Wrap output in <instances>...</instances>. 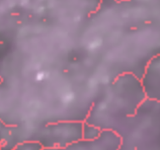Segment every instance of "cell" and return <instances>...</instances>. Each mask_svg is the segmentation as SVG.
Wrapping results in <instances>:
<instances>
[{
    "instance_id": "obj_1",
    "label": "cell",
    "mask_w": 160,
    "mask_h": 150,
    "mask_svg": "<svg viewBox=\"0 0 160 150\" xmlns=\"http://www.w3.org/2000/svg\"><path fill=\"white\" fill-rule=\"evenodd\" d=\"M84 122L119 135V150H160V102H93Z\"/></svg>"
},
{
    "instance_id": "obj_2",
    "label": "cell",
    "mask_w": 160,
    "mask_h": 150,
    "mask_svg": "<svg viewBox=\"0 0 160 150\" xmlns=\"http://www.w3.org/2000/svg\"><path fill=\"white\" fill-rule=\"evenodd\" d=\"M84 121H59L48 123L36 135L33 141L39 142L44 149L65 148L83 140Z\"/></svg>"
},
{
    "instance_id": "obj_3",
    "label": "cell",
    "mask_w": 160,
    "mask_h": 150,
    "mask_svg": "<svg viewBox=\"0 0 160 150\" xmlns=\"http://www.w3.org/2000/svg\"><path fill=\"white\" fill-rule=\"evenodd\" d=\"M121 138L115 132L104 130L98 139L93 141L81 140L65 148H54L44 150H119Z\"/></svg>"
},
{
    "instance_id": "obj_4",
    "label": "cell",
    "mask_w": 160,
    "mask_h": 150,
    "mask_svg": "<svg viewBox=\"0 0 160 150\" xmlns=\"http://www.w3.org/2000/svg\"><path fill=\"white\" fill-rule=\"evenodd\" d=\"M141 80L147 98L160 102V55L149 62Z\"/></svg>"
},
{
    "instance_id": "obj_5",
    "label": "cell",
    "mask_w": 160,
    "mask_h": 150,
    "mask_svg": "<svg viewBox=\"0 0 160 150\" xmlns=\"http://www.w3.org/2000/svg\"><path fill=\"white\" fill-rule=\"evenodd\" d=\"M16 145L11 128L0 120V150H13Z\"/></svg>"
},
{
    "instance_id": "obj_6",
    "label": "cell",
    "mask_w": 160,
    "mask_h": 150,
    "mask_svg": "<svg viewBox=\"0 0 160 150\" xmlns=\"http://www.w3.org/2000/svg\"><path fill=\"white\" fill-rule=\"evenodd\" d=\"M102 130L99 128L93 126V125L87 124L86 122H83V140L86 141H93L98 139L102 135Z\"/></svg>"
},
{
    "instance_id": "obj_7",
    "label": "cell",
    "mask_w": 160,
    "mask_h": 150,
    "mask_svg": "<svg viewBox=\"0 0 160 150\" xmlns=\"http://www.w3.org/2000/svg\"><path fill=\"white\" fill-rule=\"evenodd\" d=\"M13 150H44V147L37 141L28 140L18 144Z\"/></svg>"
}]
</instances>
